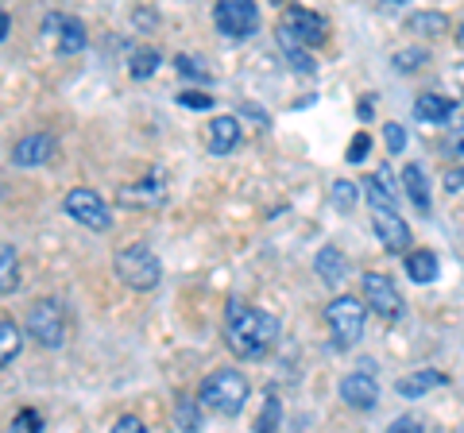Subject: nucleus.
<instances>
[{
    "mask_svg": "<svg viewBox=\"0 0 464 433\" xmlns=\"http://www.w3.org/2000/svg\"><path fill=\"white\" fill-rule=\"evenodd\" d=\"M225 341L240 360H264L279 341V317L248 306V302H228L225 310Z\"/></svg>",
    "mask_w": 464,
    "mask_h": 433,
    "instance_id": "1",
    "label": "nucleus"
},
{
    "mask_svg": "<svg viewBox=\"0 0 464 433\" xmlns=\"http://www.w3.org/2000/svg\"><path fill=\"white\" fill-rule=\"evenodd\" d=\"M248 395H252L248 375H240L237 368H221V371H213L209 380L201 383L198 402L201 407H209V410H217V414H240L244 402H248Z\"/></svg>",
    "mask_w": 464,
    "mask_h": 433,
    "instance_id": "2",
    "label": "nucleus"
},
{
    "mask_svg": "<svg viewBox=\"0 0 464 433\" xmlns=\"http://www.w3.org/2000/svg\"><path fill=\"white\" fill-rule=\"evenodd\" d=\"M112 271L128 291H155V286L163 283V264H159V255L148 244H128V248H121L112 259Z\"/></svg>",
    "mask_w": 464,
    "mask_h": 433,
    "instance_id": "3",
    "label": "nucleus"
},
{
    "mask_svg": "<svg viewBox=\"0 0 464 433\" xmlns=\"http://www.w3.org/2000/svg\"><path fill=\"white\" fill-rule=\"evenodd\" d=\"M364 310L368 306L353 294H341L325 306V325H329V337H333V349L337 352H348V349L360 344V337H364V322H368Z\"/></svg>",
    "mask_w": 464,
    "mask_h": 433,
    "instance_id": "4",
    "label": "nucleus"
},
{
    "mask_svg": "<svg viewBox=\"0 0 464 433\" xmlns=\"http://www.w3.org/2000/svg\"><path fill=\"white\" fill-rule=\"evenodd\" d=\"M27 337H32L39 349H63L66 344V310L58 298H39L32 310H27Z\"/></svg>",
    "mask_w": 464,
    "mask_h": 433,
    "instance_id": "5",
    "label": "nucleus"
},
{
    "mask_svg": "<svg viewBox=\"0 0 464 433\" xmlns=\"http://www.w3.org/2000/svg\"><path fill=\"white\" fill-rule=\"evenodd\" d=\"M279 27L298 43V47H306V51H314V47H322V43L329 39V20L322 16V12H314V8H302V5H290V8H283V20H279Z\"/></svg>",
    "mask_w": 464,
    "mask_h": 433,
    "instance_id": "6",
    "label": "nucleus"
},
{
    "mask_svg": "<svg viewBox=\"0 0 464 433\" xmlns=\"http://www.w3.org/2000/svg\"><path fill=\"white\" fill-rule=\"evenodd\" d=\"M360 286H364V306L383 317V322H399V317L406 313V302L399 294V286L391 283L387 275H380V271H364L360 275Z\"/></svg>",
    "mask_w": 464,
    "mask_h": 433,
    "instance_id": "7",
    "label": "nucleus"
},
{
    "mask_svg": "<svg viewBox=\"0 0 464 433\" xmlns=\"http://www.w3.org/2000/svg\"><path fill=\"white\" fill-rule=\"evenodd\" d=\"M63 209H66L70 221H78V225H85V228H93V233H105V228L112 225V221H109L105 197H101L97 190H90V186H74V190H66Z\"/></svg>",
    "mask_w": 464,
    "mask_h": 433,
    "instance_id": "8",
    "label": "nucleus"
},
{
    "mask_svg": "<svg viewBox=\"0 0 464 433\" xmlns=\"http://www.w3.org/2000/svg\"><path fill=\"white\" fill-rule=\"evenodd\" d=\"M213 24L225 39L240 43V39L259 32V8L252 5V0H221V5L213 8Z\"/></svg>",
    "mask_w": 464,
    "mask_h": 433,
    "instance_id": "9",
    "label": "nucleus"
},
{
    "mask_svg": "<svg viewBox=\"0 0 464 433\" xmlns=\"http://www.w3.org/2000/svg\"><path fill=\"white\" fill-rule=\"evenodd\" d=\"M337 391L344 399V407H353V410H375V402H380V383L372 375V364H360V371L341 375Z\"/></svg>",
    "mask_w": 464,
    "mask_h": 433,
    "instance_id": "10",
    "label": "nucleus"
},
{
    "mask_svg": "<svg viewBox=\"0 0 464 433\" xmlns=\"http://www.w3.org/2000/svg\"><path fill=\"white\" fill-rule=\"evenodd\" d=\"M43 35L54 39L58 54L85 51V24L78 16H70V12H47V20H43Z\"/></svg>",
    "mask_w": 464,
    "mask_h": 433,
    "instance_id": "11",
    "label": "nucleus"
},
{
    "mask_svg": "<svg viewBox=\"0 0 464 433\" xmlns=\"http://www.w3.org/2000/svg\"><path fill=\"white\" fill-rule=\"evenodd\" d=\"M372 228L387 252H411V225L399 216V209H372Z\"/></svg>",
    "mask_w": 464,
    "mask_h": 433,
    "instance_id": "12",
    "label": "nucleus"
},
{
    "mask_svg": "<svg viewBox=\"0 0 464 433\" xmlns=\"http://www.w3.org/2000/svg\"><path fill=\"white\" fill-rule=\"evenodd\" d=\"M54 159V136L47 132H27L24 140H16V148H12V163L16 167H43Z\"/></svg>",
    "mask_w": 464,
    "mask_h": 433,
    "instance_id": "13",
    "label": "nucleus"
},
{
    "mask_svg": "<svg viewBox=\"0 0 464 433\" xmlns=\"http://www.w3.org/2000/svg\"><path fill=\"white\" fill-rule=\"evenodd\" d=\"M240 136H244L240 120L232 117V112H221V117H213L209 128H206V148L213 155H232L240 148Z\"/></svg>",
    "mask_w": 464,
    "mask_h": 433,
    "instance_id": "14",
    "label": "nucleus"
},
{
    "mask_svg": "<svg viewBox=\"0 0 464 433\" xmlns=\"http://www.w3.org/2000/svg\"><path fill=\"white\" fill-rule=\"evenodd\" d=\"M163 197H167V175H163L159 167H155L143 182L124 186V190H121V201H124V206H132V209H136V206H159Z\"/></svg>",
    "mask_w": 464,
    "mask_h": 433,
    "instance_id": "15",
    "label": "nucleus"
},
{
    "mask_svg": "<svg viewBox=\"0 0 464 433\" xmlns=\"http://www.w3.org/2000/svg\"><path fill=\"white\" fill-rule=\"evenodd\" d=\"M445 383H449V375H445V371H438V368H422V371L402 375V380L395 383V391H399L402 399H422V395L438 391V387H445Z\"/></svg>",
    "mask_w": 464,
    "mask_h": 433,
    "instance_id": "16",
    "label": "nucleus"
},
{
    "mask_svg": "<svg viewBox=\"0 0 464 433\" xmlns=\"http://www.w3.org/2000/svg\"><path fill=\"white\" fill-rule=\"evenodd\" d=\"M360 190H364L372 209H395V201H399L395 182H391V170L387 167H380L375 175H368L364 182H360Z\"/></svg>",
    "mask_w": 464,
    "mask_h": 433,
    "instance_id": "17",
    "label": "nucleus"
},
{
    "mask_svg": "<svg viewBox=\"0 0 464 433\" xmlns=\"http://www.w3.org/2000/svg\"><path fill=\"white\" fill-rule=\"evenodd\" d=\"M314 271L325 279V286H341L344 275H348V259L341 248H333V244H325L322 252L314 255Z\"/></svg>",
    "mask_w": 464,
    "mask_h": 433,
    "instance_id": "18",
    "label": "nucleus"
},
{
    "mask_svg": "<svg viewBox=\"0 0 464 433\" xmlns=\"http://www.w3.org/2000/svg\"><path fill=\"white\" fill-rule=\"evenodd\" d=\"M402 190L406 197L414 201V209L418 213H430L433 209V201H430V182H426V170L422 167H402Z\"/></svg>",
    "mask_w": 464,
    "mask_h": 433,
    "instance_id": "19",
    "label": "nucleus"
},
{
    "mask_svg": "<svg viewBox=\"0 0 464 433\" xmlns=\"http://www.w3.org/2000/svg\"><path fill=\"white\" fill-rule=\"evenodd\" d=\"M438 255L426 252V248H418V252H406V275H411L418 286H430V283H438Z\"/></svg>",
    "mask_w": 464,
    "mask_h": 433,
    "instance_id": "20",
    "label": "nucleus"
},
{
    "mask_svg": "<svg viewBox=\"0 0 464 433\" xmlns=\"http://www.w3.org/2000/svg\"><path fill=\"white\" fill-rule=\"evenodd\" d=\"M453 101L449 97H441V93H422L414 101V117L418 120H426V124H441V120H449L453 117Z\"/></svg>",
    "mask_w": 464,
    "mask_h": 433,
    "instance_id": "21",
    "label": "nucleus"
},
{
    "mask_svg": "<svg viewBox=\"0 0 464 433\" xmlns=\"http://www.w3.org/2000/svg\"><path fill=\"white\" fill-rule=\"evenodd\" d=\"M275 39H279V51H283V59H286L290 70H298V74H314L317 63H314V54L306 47H298V43L290 39L283 27H275Z\"/></svg>",
    "mask_w": 464,
    "mask_h": 433,
    "instance_id": "22",
    "label": "nucleus"
},
{
    "mask_svg": "<svg viewBox=\"0 0 464 433\" xmlns=\"http://www.w3.org/2000/svg\"><path fill=\"white\" fill-rule=\"evenodd\" d=\"M20 291V252L16 244H0V294Z\"/></svg>",
    "mask_w": 464,
    "mask_h": 433,
    "instance_id": "23",
    "label": "nucleus"
},
{
    "mask_svg": "<svg viewBox=\"0 0 464 433\" xmlns=\"http://www.w3.org/2000/svg\"><path fill=\"white\" fill-rule=\"evenodd\" d=\"M20 349H24V329L5 317V322H0V368H8L12 360L20 356Z\"/></svg>",
    "mask_w": 464,
    "mask_h": 433,
    "instance_id": "24",
    "label": "nucleus"
},
{
    "mask_svg": "<svg viewBox=\"0 0 464 433\" xmlns=\"http://www.w3.org/2000/svg\"><path fill=\"white\" fill-rule=\"evenodd\" d=\"M159 66H163V54H159L155 47H140V51H132V59H128V74L148 82Z\"/></svg>",
    "mask_w": 464,
    "mask_h": 433,
    "instance_id": "25",
    "label": "nucleus"
},
{
    "mask_svg": "<svg viewBox=\"0 0 464 433\" xmlns=\"http://www.w3.org/2000/svg\"><path fill=\"white\" fill-rule=\"evenodd\" d=\"M411 32L426 35V39H441V35H449V16L445 12H418V16H411Z\"/></svg>",
    "mask_w": 464,
    "mask_h": 433,
    "instance_id": "26",
    "label": "nucleus"
},
{
    "mask_svg": "<svg viewBox=\"0 0 464 433\" xmlns=\"http://www.w3.org/2000/svg\"><path fill=\"white\" fill-rule=\"evenodd\" d=\"M174 426L182 433H201V402L194 399H179V407H174Z\"/></svg>",
    "mask_w": 464,
    "mask_h": 433,
    "instance_id": "27",
    "label": "nucleus"
},
{
    "mask_svg": "<svg viewBox=\"0 0 464 433\" xmlns=\"http://www.w3.org/2000/svg\"><path fill=\"white\" fill-rule=\"evenodd\" d=\"M426 63H430L426 47H402V51H395V59H391V66H395L399 74H414V70H422Z\"/></svg>",
    "mask_w": 464,
    "mask_h": 433,
    "instance_id": "28",
    "label": "nucleus"
},
{
    "mask_svg": "<svg viewBox=\"0 0 464 433\" xmlns=\"http://www.w3.org/2000/svg\"><path fill=\"white\" fill-rule=\"evenodd\" d=\"M329 201H333V206H337L341 213L356 209V201H360V186H356V182H348V178H337V182H333Z\"/></svg>",
    "mask_w": 464,
    "mask_h": 433,
    "instance_id": "29",
    "label": "nucleus"
},
{
    "mask_svg": "<svg viewBox=\"0 0 464 433\" xmlns=\"http://www.w3.org/2000/svg\"><path fill=\"white\" fill-rule=\"evenodd\" d=\"M174 70H179L182 78H194V82H213V74L206 70V63L194 59V54H174Z\"/></svg>",
    "mask_w": 464,
    "mask_h": 433,
    "instance_id": "30",
    "label": "nucleus"
},
{
    "mask_svg": "<svg viewBox=\"0 0 464 433\" xmlns=\"http://www.w3.org/2000/svg\"><path fill=\"white\" fill-rule=\"evenodd\" d=\"M279 418H283L279 399H275V395H267L264 410H259V418H256V433H275V429H279Z\"/></svg>",
    "mask_w": 464,
    "mask_h": 433,
    "instance_id": "31",
    "label": "nucleus"
},
{
    "mask_svg": "<svg viewBox=\"0 0 464 433\" xmlns=\"http://www.w3.org/2000/svg\"><path fill=\"white\" fill-rule=\"evenodd\" d=\"M12 433H43V422L35 410H20V418L12 422Z\"/></svg>",
    "mask_w": 464,
    "mask_h": 433,
    "instance_id": "32",
    "label": "nucleus"
},
{
    "mask_svg": "<svg viewBox=\"0 0 464 433\" xmlns=\"http://www.w3.org/2000/svg\"><path fill=\"white\" fill-rule=\"evenodd\" d=\"M368 148H372V136H368V132H360L353 143H348V163H364V159H368Z\"/></svg>",
    "mask_w": 464,
    "mask_h": 433,
    "instance_id": "33",
    "label": "nucleus"
},
{
    "mask_svg": "<svg viewBox=\"0 0 464 433\" xmlns=\"http://www.w3.org/2000/svg\"><path fill=\"white\" fill-rule=\"evenodd\" d=\"M445 148H449V155H453L457 163L464 167V124H457L453 132H449V143H445Z\"/></svg>",
    "mask_w": 464,
    "mask_h": 433,
    "instance_id": "34",
    "label": "nucleus"
},
{
    "mask_svg": "<svg viewBox=\"0 0 464 433\" xmlns=\"http://www.w3.org/2000/svg\"><path fill=\"white\" fill-rule=\"evenodd\" d=\"M387 148H391V155H402V148H406V128L402 124H387Z\"/></svg>",
    "mask_w": 464,
    "mask_h": 433,
    "instance_id": "35",
    "label": "nucleus"
},
{
    "mask_svg": "<svg viewBox=\"0 0 464 433\" xmlns=\"http://www.w3.org/2000/svg\"><path fill=\"white\" fill-rule=\"evenodd\" d=\"M112 433H148V426H143L136 414H124V418L112 422Z\"/></svg>",
    "mask_w": 464,
    "mask_h": 433,
    "instance_id": "36",
    "label": "nucleus"
},
{
    "mask_svg": "<svg viewBox=\"0 0 464 433\" xmlns=\"http://www.w3.org/2000/svg\"><path fill=\"white\" fill-rule=\"evenodd\" d=\"M179 105L182 109H213V97L209 93H179Z\"/></svg>",
    "mask_w": 464,
    "mask_h": 433,
    "instance_id": "37",
    "label": "nucleus"
},
{
    "mask_svg": "<svg viewBox=\"0 0 464 433\" xmlns=\"http://www.w3.org/2000/svg\"><path fill=\"white\" fill-rule=\"evenodd\" d=\"M387 433H426L422 429V422H418V418H411V414H406V418H395V422H391V429Z\"/></svg>",
    "mask_w": 464,
    "mask_h": 433,
    "instance_id": "38",
    "label": "nucleus"
},
{
    "mask_svg": "<svg viewBox=\"0 0 464 433\" xmlns=\"http://www.w3.org/2000/svg\"><path fill=\"white\" fill-rule=\"evenodd\" d=\"M445 190H449V194H460V190H464V167L449 170V175H445Z\"/></svg>",
    "mask_w": 464,
    "mask_h": 433,
    "instance_id": "39",
    "label": "nucleus"
},
{
    "mask_svg": "<svg viewBox=\"0 0 464 433\" xmlns=\"http://www.w3.org/2000/svg\"><path fill=\"white\" fill-rule=\"evenodd\" d=\"M132 24H136V27H140V24L151 27V24H155V12H132Z\"/></svg>",
    "mask_w": 464,
    "mask_h": 433,
    "instance_id": "40",
    "label": "nucleus"
},
{
    "mask_svg": "<svg viewBox=\"0 0 464 433\" xmlns=\"http://www.w3.org/2000/svg\"><path fill=\"white\" fill-rule=\"evenodd\" d=\"M12 32V20H8V12H0V39H8Z\"/></svg>",
    "mask_w": 464,
    "mask_h": 433,
    "instance_id": "41",
    "label": "nucleus"
}]
</instances>
